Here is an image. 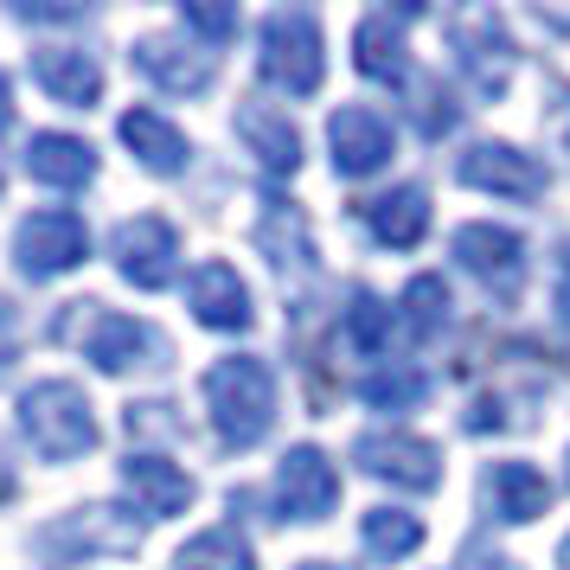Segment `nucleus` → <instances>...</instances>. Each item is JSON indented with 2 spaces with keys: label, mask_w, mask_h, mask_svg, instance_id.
<instances>
[{
  "label": "nucleus",
  "mask_w": 570,
  "mask_h": 570,
  "mask_svg": "<svg viewBox=\"0 0 570 570\" xmlns=\"http://www.w3.org/2000/svg\"><path fill=\"white\" fill-rule=\"evenodd\" d=\"M20 430L46 462H78L97 449V416L71 379H39L20 391Z\"/></svg>",
  "instance_id": "2"
},
{
  "label": "nucleus",
  "mask_w": 570,
  "mask_h": 570,
  "mask_svg": "<svg viewBox=\"0 0 570 570\" xmlns=\"http://www.w3.org/2000/svg\"><path fill=\"white\" fill-rule=\"evenodd\" d=\"M257 250L283 276H295V269H314V237H308V218H302V206H288V199H269L257 218Z\"/></svg>",
  "instance_id": "23"
},
{
  "label": "nucleus",
  "mask_w": 570,
  "mask_h": 570,
  "mask_svg": "<svg viewBox=\"0 0 570 570\" xmlns=\"http://www.w3.org/2000/svg\"><path fill=\"white\" fill-rule=\"evenodd\" d=\"M122 493L135 500V519H174L193 507V474L174 468L167 455H129L122 462Z\"/></svg>",
  "instance_id": "17"
},
{
  "label": "nucleus",
  "mask_w": 570,
  "mask_h": 570,
  "mask_svg": "<svg viewBox=\"0 0 570 570\" xmlns=\"http://www.w3.org/2000/svg\"><path fill=\"white\" fill-rule=\"evenodd\" d=\"M544 507H551V481H544L532 462H493L488 468V513L493 519L532 525Z\"/></svg>",
  "instance_id": "22"
},
{
  "label": "nucleus",
  "mask_w": 570,
  "mask_h": 570,
  "mask_svg": "<svg viewBox=\"0 0 570 570\" xmlns=\"http://www.w3.org/2000/svg\"><path fill=\"white\" fill-rule=\"evenodd\" d=\"M32 78L71 109H97V97H104V65L83 46H39L32 52Z\"/></svg>",
  "instance_id": "19"
},
{
  "label": "nucleus",
  "mask_w": 570,
  "mask_h": 570,
  "mask_svg": "<svg viewBox=\"0 0 570 570\" xmlns=\"http://www.w3.org/2000/svg\"><path fill=\"white\" fill-rule=\"evenodd\" d=\"M13 488H20V481H13V468H7V455H0V500H13Z\"/></svg>",
  "instance_id": "37"
},
{
  "label": "nucleus",
  "mask_w": 570,
  "mask_h": 570,
  "mask_svg": "<svg viewBox=\"0 0 570 570\" xmlns=\"http://www.w3.org/2000/svg\"><path fill=\"white\" fill-rule=\"evenodd\" d=\"M404 321H411L416 340L442 334V321H449V288H442V276H416L404 288Z\"/></svg>",
  "instance_id": "28"
},
{
  "label": "nucleus",
  "mask_w": 570,
  "mask_h": 570,
  "mask_svg": "<svg viewBox=\"0 0 570 570\" xmlns=\"http://www.w3.org/2000/svg\"><path fill=\"white\" fill-rule=\"evenodd\" d=\"M199 391H206V416L225 449H250V442L269 436V423H276V379H269L263 360L225 353V360L206 365Z\"/></svg>",
  "instance_id": "1"
},
{
  "label": "nucleus",
  "mask_w": 570,
  "mask_h": 570,
  "mask_svg": "<svg viewBox=\"0 0 570 570\" xmlns=\"http://www.w3.org/2000/svg\"><path fill=\"white\" fill-rule=\"evenodd\" d=\"M186 27L199 32V39H212V46H225V39L237 32V13L218 7V0H186Z\"/></svg>",
  "instance_id": "31"
},
{
  "label": "nucleus",
  "mask_w": 570,
  "mask_h": 570,
  "mask_svg": "<svg viewBox=\"0 0 570 570\" xmlns=\"http://www.w3.org/2000/svg\"><path fill=\"white\" fill-rule=\"evenodd\" d=\"M135 71L155 83V90H167V97H199L218 65H212L206 46H186L174 32H148V39L135 46Z\"/></svg>",
  "instance_id": "14"
},
{
  "label": "nucleus",
  "mask_w": 570,
  "mask_h": 570,
  "mask_svg": "<svg viewBox=\"0 0 570 570\" xmlns=\"http://www.w3.org/2000/svg\"><path fill=\"white\" fill-rule=\"evenodd\" d=\"M174 570H257V551H250V539L237 525H212L193 544H180Z\"/></svg>",
  "instance_id": "26"
},
{
  "label": "nucleus",
  "mask_w": 570,
  "mask_h": 570,
  "mask_svg": "<svg viewBox=\"0 0 570 570\" xmlns=\"http://www.w3.org/2000/svg\"><path fill=\"white\" fill-rule=\"evenodd\" d=\"M558 570H570V539H564V544H558Z\"/></svg>",
  "instance_id": "39"
},
{
  "label": "nucleus",
  "mask_w": 570,
  "mask_h": 570,
  "mask_svg": "<svg viewBox=\"0 0 570 570\" xmlns=\"http://www.w3.org/2000/svg\"><path fill=\"white\" fill-rule=\"evenodd\" d=\"M385 334H391V308L372 288H353V302H346V340H353L360 353H379Z\"/></svg>",
  "instance_id": "29"
},
{
  "label": "nucleus",
  "mask_w": 570,
  "mask_h": 570,
  "mask_svg": "<svg viewBox=\"0 0 570 570\" xmlns=\"http://www.w3.org/2000/svg\"><path fill=\"white\" fill-rule=\"evenodd\" d=\"M71 334H83V353L104 372H135V365L167 360V340L148 321H135L122 308H104V302H71V314L58 321V340H71Z\"/></svg>",
  "instance_id": "4"
},
{
  "label": "nucleus",
  "mask_w": 570,
  "mask_h": 570,
  "mask_svg": "<svg viewBox=\"0 0 570 570\" xmlns=\"http://www.w3.org/2000/svg\"><path fill=\"white\" fill-rule=\"evenodd\" d=\"M539 20H544L551 32H570V13H558V7H539Z\"/></svg>",
  "instance_id": "36"
},
{
  "label": "nucleus",
  "mask_w": 570,
  "mask_h": 570,
  "mask_svg": "<svg viewBox=\"0 0 570 570\" xmlns=\"http://www.w3.org/2000/svg\"><path fill=\"white\" fill-rule=\"evenodd\" d=\"M135 544H141V519L122 507H83V513H65L39 532V551L52 564H78L90 551H135Z\"/></svg>",
  "instance_id": "9"
},
{
  "label": "nucleus",
  "mask_w": 570,
  "mask_h": 570,
  "mask_svg": "<svg viewBox=\"0 0 570 570\" xmlns=\"http://www.w3.org/2000/svg\"><path fill=\"white\" fill-rule=\"evenodd\" d=\"M551 308H558V321L570 327V250L558 257V288H551Z\"/></svg>",
  "instance_id": "34"
},
{
  "label": "nucleus",
  "mask_w": 570,
  "mask_h": 570,
  "mask_svg": "<svg viewBox=\"0 0 570 570\" xmlns=\"http://www.w3.org/2000/svg\"><path fill=\"white\" fill-rule=\"evenodd\" d=\"M423 391H430V379L416 365H385V372L360 379V397L372 411H411V404H423Z\"/></svg>",
  "instance_id": "27"
},
{
  "label": "nucleus",
  "mask_w": 570,
  "mask_h": 570,
  "mask_svg": "<svg viewBox=\"0 0 570 570\" xmlns=\"http://www.w3.org/2000/svg\"><path fill=\"white\" fill-rule=\"evenodd\" d=\"M20 360V308L0 295V379H7V365Z\"/></svg>",
  "instance_id": "32"
},
{
  "label": "nucleus",
  "mask_w": 570,
  "mask_h": 570,
  "mask_svg": "<svg viewBox=\"0 0 570 570\" xmlns=\"http://www.w3.org/2000/svg\"><path fill=\"white\" fill-rule=\"evenodd\" d=\"M340 507V474L321 449H288L276 468V519H327Z\"/></svg>",
  "instance_id": "12"
},
{
  "label": "nucleus",
  "mask_w": 570,
  "mask_h": 570,
  "mask_svg": "<svg viewBox=\"0 0 570 570\" xmlns=\"http://www.w3.org/2000/svg\"><path fill=\"white\" fill-rule=\"evenodd\" d=\"M564 474H570V462H564Z\"/></svg>",
  "instance_id": "40"
},
{
  "label": "nucleus",
  "mask_w": 570,
  "mask_h": 570,
  "mask_svg": "<svg viewBox=\"0 0 570 570\" xmlns=\"http://www.w3.org/2000/svg\"><path fill=\"white\" fill-rule=\"evenodd\" d=\"M455 180L474 186V193H500V199H519V206H532L544 193V167L539 155H525V148H507V141H474L455 155Z\"/></svg>",
  "instance_id": "11"
},
{
  "label": "nucleus",
  "mask_w": 570,
  "mask_h": 570,
  "mask_svg": "<svg viewBox=\"0 0 570 570\" xmlns=\"http://www.w3.org/2000/svg\"><path fill=\"white\" fill-rule=\"evenodd\" d=\"M7 122H13V83H7V71H0V135H7Z\"/></svg>",
  "instance_id": "35"
},
{
  "label": "nucleus",
  "mask_w": 570,
  "mask_h": 570,
  "mask_svg": "<svg viewBox=\"0 0 570 570\" xmlns=\"http://www.w3.org/2000/svg\"><path fill=\"white\" fill-rule=\"evenodd\" d=\"M353 462H360L372 481H391V488H404V493H436L442 488L436 442L404 436V430H365V436L353 442Z\"/></svg>",
  "instance_id": "8"
},
{
  "label": "nucleus",
  "mask_w": 570,
  "mask_h": 570,
  "mask_svg": "<svg viewBox=\"0 0 570 570\" xmlns=\"http://www.w3.org/2000/svg\"><path fill=\"white\" fill-rule=\"evenodd\" d=\"M122 141H129L135 160H141L148 174H160V180L186 174V155H193V141H186L167 116H155V109H129V116H122Z\"/></svg>",
  "instance_id": "24"
},
{
  "label": "nucleus",
  "mask_w": 570,
  "mask_h": 570,
  "mask_svg": "<svg viewBox=\"0 0 570 570\" xmlns=\"http://www.w3.org/2000/svg\"><path fill=\"white\" fill-rule=\"evenodd\" d=\"M257 71H263V83L283 90V97H314V90H321L327 58H321V27H314V13L276 7V13L263 20L257 27Z\"/></svg>",
  "instance_id": "3"
},
{
  "label": "nucleus",
  "mask_w": 570,
  "mask_h": 570,
  "mask_svg": "<svg viewBox=\"0 0 570 570\" xmlns=\"http://www.w3.org/2000/svg\"><path fill=\"white\" fill-rule=\"evenodd\" d=\"M327 141H334V167L346 174V180H365V174H379V167L391 160V122L379 116V109H365V104L334 109Z\"/></svg>",
  "instance_id": "16"
},
{
  "label": "nucleus",
  "mask_w": 570,
  "mask_h": 570,
  "mask_svg": "<svg viewBox=\"0 0 570 570\" xmlns=\"http://www.w3.org/2000/svg\"><path fill=\"white\" fill-rule=\"evenodd\" d=\"M27 174L39 186L78 193V186L97 180V148L78 141V135H32V141H27Z\"/></svg>",
  "instance_id": "21"
},
{
  "label": "nucleus",
  "mask_w": 570,
  "mask_h": 570,
  "mask_svg": "<svg viewBox=\"0 0 570 570\" xmlns=\"http://www.w3.org/2000/svg\"><path fill=\"white\" fill-rule=\"evenodd\" d=\"M416 20V7H379L353 27V65H360L372 83H404L411 78V46H404V27Z\"/></svg>",
  "instance_id": "13"
},
{
  "label": "nucleus",
  "mask_w": 570,
  "mask_h": 570,
  "mask_svg": "<svg viewBox=\"0 0 570 570\" xmlns=\"http://www.w3.org/2000/svg\"><path fill=\"white\" fill-rule=\"evenodd\" d=\"M83 257H90V225L65 206L32 212V218H20V232H13V263H20V276H32V283L71 276Z\"/></svg>",
  "instance_id": "6"
},
{
  "label": "nucleus",
  "mask_w": 570,
  "mask_h": 570,
  "mask_svg": "<svg viewBox=\"0 0 570 570\" xmlns=\"http://www.w3.org/2000/svg\"><path fill=\"white\" fill-rule=\"evenodd\" d=\"M455 570H513V558H500L488 539H468L462 558H455Z\"/></svg>",
  "instance_id": "33"
},
{
  "label": "nucleus",
  "mask_w": 570,
  "mask_h": 570,
  "mask_svg": "<svg viewBox=\"0 0 570 570\" xmlns=\"http://www.w3.org/2000/svg\"><path fill=\"white\" fill-rule=\"evenodd\" d=\"M449 46H455V65H462L468 90L493 104L507 78H513V32H507V13H493V7H462L455 20H449Z\"/></svg>",
  "instance_id": "5"
},
{
  "label": "nucleus",
  "mask_w": 570,
  "mask_h": 570,
  "mask_svg": "<svg viewBox=\"0 0 570 570\" xmlns=\"http://www.w3.org/2000/svg\"><path fill=\"white\" fill-rule=\"evenodd\" d=\"M360 218H365V232H372V244L411 250V244H423V232H430V193H423V186H391L379 199H365Z\"/></svg>",
  "instance_id": "18"
},
{
  "label": "nucleus",
  "mask_w": 570,
  "mask_h": 570,
  "mask_svg": "<svg viewBox=\"0 0 570 570\" xmlns=\"http://www.w3.org/2000/svg\"><path fill=\"white\" fill-rule=\"evenodd\" d=\"M455 263L488 288L493 302H519V288H525V237L507 232V225H462L455 232Z\"/></svg>",
  "instance_id": "10"
},
{
  "label": "nucleus",
  "mask_w": 570,
  "mask_h": 570,
  "mask_svg": "<svg viewBox=\"0 0 570 570\" xmlns=\"http://www.w3.org/2000/svg\"><path fill=\"white\" fill-rule=\"evenodd\" d=\"M360 544H365V558L397 564V558H411L416 544H423V519L397 513V507H372V513L360 519Z\"/></svg>",
  "instance_id": "25"
},
{
  "label": "nucleus",
  "mask_w": 570,
  "mask_h": 570,
  "mask_svg": "<svg viewBox=\"0 0 570 570\" xmlns=\"http://www.w3.org/2000/svg\"><path fill=\"white\" fill-rule=\"evenodd\" d=\"M237 129H244V141H250V155L263 160L269 180H288L302 167V129L276 104H244L237 109Z\"/></svg>",
  "instance_id": "20"
},
{
  "label": "nucleus",
  "mask_w": 570,
  "mask_h": 570,
  "mask_svg": "<svg viewBox=\"0 0 570 570\" xmlns=\"http://www.w3.org/2000/svg\"><path fill=\"white\" fill-rule=\"evenodd\" d=\"M295 570H340V564H327V558H308V564H295Z\"/></svg>",
  "instance_id": "38"
},
{
  "label": "nucleus",
  "mask_w": 570,
  "mask_h": 570,
  "mask_svg": "<svg viewBox=\"0 0 570 570\" xmlns=\"http://www.w3.org/2000/svg\"><path fill=\"white\" fill-rule=\"evenodd\" d=\"M411 116H416V129L423 135H442L449 122H455V104H449V83L442 78H423L416 83V104H411Z\"/></svg>",
  "instance_id": "30"
},
{
  "label": "nucleus",
  "mask_w": 570,
  "mask_h": 570,
  "mask_svg": "<svg viewBox=\"0 0 570 570\" xmlns=\"http://www.w3.org/2000/svg\"><path fill=\"white\" fill-rule=\"evenodd\" d=\"M109 257L122 269V283L135 288H167L174 283V269H180V232L160 218V212H141V218H122L116 237H109Z\"/></svg>",
  "instance_id": "7"
},
{
  "label": "nucleus",
  "mask_w": 570,
  "mask_h": 570,
  "mask_svg": "<svg viewBox=\"0 0 570 570\" xmlns=\"http://www.w3.org/2000/svg\"><path fill=\"white\" fill-rule=\"evenodd\" d=\"M186 302H193V321L199 327H212V334H244L250 327V288H244V276H237L225 257H212L193 269V283H186Z\"/></svg>",
  "instance_id": "15"
}]
</instances>
